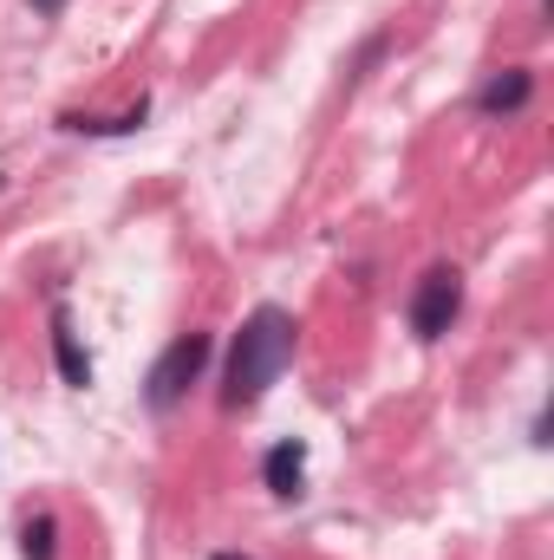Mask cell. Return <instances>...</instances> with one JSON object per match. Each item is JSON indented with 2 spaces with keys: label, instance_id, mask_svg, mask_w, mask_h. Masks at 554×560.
I'll return each instance as SVG.
<instances>
[{
  "label": "cell",
  "instance_id": "cell-10",
  "mask_svg": "<svg viewBox=\"0 0 554 560\" xmlns=\"http://www.w3.org/2000/svg\"><path fill=\"white\" fill-rule=\"evenodd\" d=\"M209 560H249V555H209Z\"/></svg>",
  "mask_w": 554,
  "mask_h": 560
},
{
  "label": "cell",
  "instance_id": "cell-4",
  "mask_svg": "<svg viewBox=\"0 0 554 560\" xmlns=\"http://www.w3.org/2000/svg\"><path fill=\"white\" fill-rule=\"evenodd\" d=\"M529 98H535V72L509 66V72H496V79L476 92V112H483V118H516Z\"/></svg>",
  "mask_w": 554,
  "mask_h": 560
},
{
  "label": "cell",
  "instance_id": "cell-6",
  "mask_svg": "<svg viewBox=\"0 0 554 560\" xmlns=\"http://www.w3.org/2000/svg\"><path fill=\"white\" fill-rule=\"evenodd\" d=\"M53 359H59V378H66L72 392H85V385H92V359L79 352L72 319H66V313H53Z\"/></svg>",
  "mask_w": 554,
  "mask_h": 560
},
{
  "label": "cell",
  "instance_id": "cell-8",
  "mask_svg": "<svg viewBox=\"0 0 554 560\" xmlns=\"http://www.w3.org/2000/svg\"><path fill=\"white\" fill-rule=\"evenodd\" d=\"M143 118H150V105L118 112V118H66V125H72V131H92V138H125V131H138Z\"/></svg>",
  "mask_w": 554,
  "mask_h": 560
},
{
  "label": "cell",
  "instance_id": "cell-1",
  "mask_svg": "<svg viewBox=\"0 0 554 560\" xmlns=\"http://www.w3.org/2000/svg\"><path fill=\"white\" fill-rule=\"evenodd\" d=\"M293 332H300V326H293L287 306H255V313L242 319V332H235V346H229V372H222V405H229V411L268 398V385H275L280 372H287V359H293Z\"/></svg>",
  "mask_w": 554,
  "mask_h": 560
},
{
  "label": "cell",
  "instance_id": "cell-3",
  "mask_svg": "<svg viewBox=\"0 0 554 560\" xmlns=\"http://www.w3.org/2000/svg\"><path fill=\"white\" fill-rule=\"evenodd\" d=\"M457 313H463V275L457 268H430L412 293V332L417 339H443L457 326Z\"/></svg>",
  "mask_w": 554,
  "mask_h": 560
},
{
  "label": "cell",
  "instance_id": "cell-5",
  "mask_svg": "<svg viewBox=\"0 0 554 560\" xmlns=\"http://www.w3.org/2000/svg\"><path fill=\"white\" fill-rule=\"evenodd\" d=\"M262 482H268L275 495H300V482H307V443H300V436H280L275 450H268Z\"/></svg>",
  "mask_w": 554,
  "mask_h": 560
},
{
  "label": "cell",
  "instance_id": "cell-7",
  "mask_svg": "<svg viewBox=\"0 0 554 560\" xmlns=\"http://www.w3.org/2000/svg\"><path fill=\"white\" fill-rule=\"evenodd\" d=\"M20 555L26 560H53L59 555V522H53V515H33V522L20 528Z\"/></svg>",
  "mask_w": 554,
  "mask_h": 560
},
{
  "label": "cell",
  "instance_id": "cell-2",
  "mask_svg": "<svg viewBox=\"0 0 554 560\" xmlns=\"http://www.w3.org/2000/svg\"><path fill=\"white\" fill-rule=\"evenodd\" d=\"M209 352H216V339H209V332H176V339L163 346V359L150 365V385H143L150 411H176V405H183V392L203 378Z\"/></svg>",
  "mask_w": 554,
  "mask_h": 560
},
{
  "label": "cell",
  "instance_id": "cell-9",
  "mask_svg": "<svg viewBox=\"0 0 554 560\" xmlns=\"http://www.w3.org/2000/svg\"><path fill=\"white\" fill-rule=\"evenodd\" d=\"M33 13H46V20H53V13H66V0H33Z\"/></svg>",
  "mask_w": 554,
  "mask_h": 560
},
{
  "label": "cell",
  "instance_id": "cell-11",
  "mask_svg": "<svg viewBox=\"0 0 554 560\" xmlns=\"http://www.w3.org/2000/svg\"><path fill=\"white\" fill-rule=\"evenodd\" d=\"M0 183H7V176H0Z\"/></svg>",
  "mask_w": 554,
  "mask_h": 560
}]
</instances>
